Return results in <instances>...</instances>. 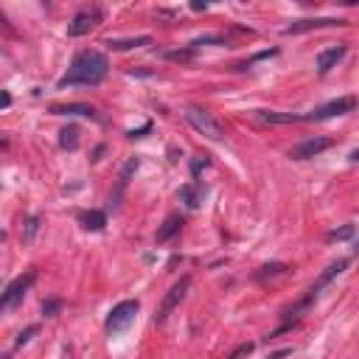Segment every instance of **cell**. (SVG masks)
<instances>
[{
  "label": "cell",
  "instance_id": "6da1fadb",
  "mask_svg": "<svg viewBox=\"0 0 359 359\" xmlns=\"http://www.w3.org/2000/svg\"><path fill=\"white\" fill-rule=\"evenodd\" d=\"M107 73H110L107 57L101 51H90L87 48V51H79L73 57L68 73L59 79L57 87L59 90H65V87H96V85H101L107 79Z\"/></svg>",
  "mask_w": 359,
  "mask_h": 359
},
{
  "label": "cell",
  "instance_id": "7a4b0ae2",
  "mask_svg": "<svg viewBox=\"0 0 359 359\" xmlns=\"http://www.w3.org/2000/svg\"><path fill=\"white\" fill-rule=\"evenodd\" d=\"M138 312H140V303H138V300H121V303H115V306L110 309L107 320H104L107 334H110V337L124 334V331H126V328L135 323Z\"/></svg>",
  "mask_w": 359,
  "mask_h": 359
},
{
  "label": "cell",
  "instance_id": "3957f363",
  "mask_svg": "<svg viewBox=\"0 0 359 359\" xmlns=\"http://www.w3.org/2000/svg\"><path fill=\"white\" fill-rule=\"evenodd\" d=\"M345 267H348V258H337L334 264H328V267H325V272H323V275L314 281V286L309 289V295H306V298H303V300H300L295 309H289L286 314H300L303 309H309V306H312V303L320 298V292H323V289H325V286H328L334 278H339V275L345 272Z\"/></svg>",
  "mask_w": 359,
  "mask_h": 359
},
{
  "label": "cell",
  "instance_id": "277c9868",
  "mask_svg": "<svg viewBox=\"0 0 359 359\" xmlns=\"http://www.w3.org/2000/svg\"><path fill=\"white\" fill-rule=\"evenodd\" d=\"M186 121H189L200 135H205V138H211V140H225V126H222L208 110L189 107V110H186Z\"/></svg>",
  "mask_w": 359,
  "mask_h": 359
},
{
  "label": "cell",
  "instance_id": "5b68a950",
  "mask_svg": "<svg viewBox=\"0 0 359 359\" xmlns=\"http://www.w3.org/2000/svg\"><path fill=\"white\" fill-rule=\"evenodd\" d=\"M104 23V9L101 6H87L82 12L73 15V20L68 23V37H85L93 29H98Z\"/></svg>",
  "mask_w": 359,
  "mask_h": 359
},
{
  "label": "cell",
  "instance_id": "8992f818",
  "mask_svg": "<svg viewBox=\"0 0 359 359\" xmlns=\"http://www.w3.org/2000/svg\"><path fill=\"white\" fill-rule=\"evenodd\" d=\"M189 289H191V278L183 275V278H180V281L166 292V298H163V303H160V309H157V314H154V323H166L168 314H171L180 303H183V298L189 295Z\"/></svg>",
  "mask_w": 359,
  "mask_h": 359
},
{
  "label": "cell",
  "instance_id": "52a82bcc",
  "mask_svg": "<svg viewBox=\"0 0 359 359\" xmlns=\"http://www.w3.org/2000/svg\"><path fill=\"white\" fill-rule=\"evenodd\" d=\"M34 278H37V272L31 270V272H26V275H20V278H15L9 286H6V292H3V298H0V312H12L26 295H29V289L34 286Z\"/></svg>",
  "mask_w": 359,
  "mask_h": 359
},
{
  "label": "cell",
  "instance_id": "ba28073f",
  "mask_svg": "<svg viewBox=\"0 0 359 359\" xmlns=\"http://www.w3.org/2000/svg\"><path fill=\"white\" fill-rule=\"evenodd\" d=\"M356 110V98L353 96H339L317 110H312L309 115H303V121H328V118H337V115H348Z\"/></svg>",
  "mask_w": 359,
  "mask_h": 359
},
{
  "label": "cell",
  "instance_id": "9c48e42d",
  "mask_svg": "<svg viewBox=\"0 0 359 359\" xmlns=\"http://www.w3.org/2000/svg\"><path fill=\"white\" fill-rule=\"evenodd\" d=\"M331 146H334V138L314 135V138H306V140H300L298 146H292V149H289V157H292V160H312V157L323 154V152L331 149Z\"/></svg>",
  "mask_w": 359,
  "mask_h": 359
},
{
  "label": "cell",
  "instance_id": "30bf717a",
  "mask_svg": "<svg viewBox=\"0 0 359 359\" xmlns=\"http://www.w3.org/2000/svg\"><path fill=\"white\" fill-rule=\"evenodd\" d=\"M334 26H348L345 20L339 17H306V20H292L284 34L292 37V34H306V31H317V29H334Z\"/></svg>",
  "mask_w": 359,
  "mask_h": 359
},
{
  "label": "cell",
  "instance_id": "8fae6325",
  "mask_svg": "<svg viewBox=\"0 0 359 359\" xmlns=\"http://www.w3.org/2000/svg\"><path fill=\"white\" fill-rule=\"evenodd\" d=\"M345 54H348V48H345L342 43L328 45L325 51H320V54H317V62H314V65H317V73H320V76H325L331 68H337V65L345 59Z\"/></svg>",
  "mask_w": 359,
  "mask_h": 359
},
{
  "label": "cell",
  "instance_id": "7c38bea8",
  "mask_svg": "<svg viewBox=\"0 0 359 359\" xmlns=\"http://www.w3.org/2000/svg\"><path fill=\"white\" fill-rule=\"evenodd\" d=\"M205 197H208V189L200 183V180H191V183H186L183 189H180V200L186 203L189 211H197L205 203Z\"/></svg>",
  "mask_w": 359,
  "mask_h": 359
},
{
  "label": "cell",
  "instance_id": "4fadbf2b",
  "mask_svg": "<svg viewBox=\"0 0 359 359\" xmlns=\"http://www.w3.org/2000/svg\"><path fill=\"white\" fill-rule=\"evenodd\" d=\"M51 112L54 115H82V118H90V121H101V115L90 104H54Z\"/></svg>",
  "mask_w": 359,
  "mask_h": 359
},
{
  "label": "cell",
  "instance_id": "5bb4252c",
  "mask_svg": "<svg viewBox=\"0 0 359 359\" xmlns=\"http://www.w3.org/2000/svg\"><path fill=\"white\" fill-rule=\"evenodd\" d=\"M256 118H258L261 124H270V126H275V124H298V121H303V115H295V112H278V110H256Z\"/></svg>",
  "mask_w": 359,
  "mask_h": 359
},
{
  "label": "cell",
  "instance_id": "9a60e30c",
  "mask_svg": "<svg viewBox=\"0 0 359 359\" xmlns=\"http://www.w3.org/2000/svg\"><path fill=\"white\" fill-rule=\"evenodd\" d=\"M183 225H186L183 217H180V214H171V217L157 228V242H160V244H163V242H171L180 230H183Z\"/></svg>",
  "mask_w": 359,
  "mask_h": 359
},
{
  "label": "cell",
  "instance_id": "2e32d148",
  "mask_svg": "<svg viewBox=\"0 0 359 359\" xmlns=\"http://www.w3.org/2000/svg\"><path fill=\"white\" fill-rule=\"evenodd\" d=\"M76 219H79L82 228L90 230V233H101L104 225H107V214H104V211H82Z\"/></svg>",
  "mask_w": 359,
  "mask_h": 359
},
{
  "label": "cell",
  "instance_id": "e0dca14e",
  "mask_svg": "<svg viewBox=\"0 0 359 359\" xmlns=\"http://www.w3.org/2000/svg\"><path fill=\"white\" fill-rule=\"evenodd\" d=\"M107 48H112V51H132V48H146V45H152V37H129V40H107L104 43Z\"/></svg>",
  "mask_w": 359,
  "mask_h": 359
},
{
  "label": "cell",
  "instance_id": "ac0fdd59",
  "mask_svg": "<svg viewBox=\"0 0 359 359\" xmlns=\"http://www.w3.org/2000/svg\"><path fill=\"white\" fill-rule=\"evenodd\" d=\"M79 135H82V129H79L76 124H68V126L59 132V149L76 152V149H79Z\"/></svg>",
  "mask_w": 359,
  "mask_h": 359
},
{
  "label": "cell",
  "instance_id": "d6986e66",
  "mask_svg": "<svg viewBox=\"0 0 359 359\" xmlns=\"http://www.w3.org/2000/svg\"><path fill=\"white\" fill-rule=\"evenodd\" d=\"M289 272V264H281V261H272V264H264L258 272H256V281H272L278 275H286Z\"/></svg>",
  "mask_w": 359,
  "mask_h": 359
},
{
  "label": "cell",
  "instance_id": "ffe728a7",
  "mask_svg": "<svg viewBox=\"0 0 359 359\" xmlns=\"http://www.w3.org/2000/svg\"><path fill=\"white\" fill-rule=\"evenodd\" d=\"M163 59L168 62H180V65H186L194 59V48H180V51H163Z\"/></svg>",
  "mask_w": 359,
  "mask_h": 359
},
{
  "label": "cell",
  "instance_id": "44dd1931",
  "mask_svg": "<svg viewBox=\"0 0 359 359\" xmlns=\"http://www.w3.org/2000/svg\"><path fill=\"white\" fill-rule=\"evenodd\" d=\"M203 45H225V37H219V34H203V37H194L189 48L197 51V48H203Z\"/></svg>",
  "mask_w": 359,
  "mask_h": 359
},
{
  "label": "cell",
  "instance_id": "7402d4cb",
  "mask_svg": "<svg viewBox=\"0 0 359 359\" xmlns=\"http://www.w3.org/2000/svg\"><path fill=\"white\" fill-rule=\"evenodd\" d=\"M37 230H40V217H29L23 225V242H31L37 236Z\"/></svg>",
  "mask_w": 359,
  "mask_h": 359
},
{
  "label": "cell",
  "instance_id": "603a6c76",
  "mask_svg": "<svg viewBox=\"0 0 359 359\" xmlns=\"http://www.w3.org/2000/svg\"><path fill=\"white\" fill-rule=\"evenodd\" d=\"M351 236H353V225H342V228H337V230L328 233V242H345Z\"/></svg>",
  "mask_w": 359,
  "mask_h": 359
},
{
  "label": "cell",
  "instance_id": "cb8c5ba5",
  "mask_svg": "<svg viewBox=\"0 0 359 359\" xmlns=\"http://www.w3.org/2000/svg\"><path fill=\"white\" fill-rule=\"evenodd\" d=\"M34 334H37V325H29L26 331H20V334H17V339H15V348H23Z\"/></svg>",
  "mask_w": 359,
  "mask_h": 359
},
{
  "label": "cell",
  "instance_id": "d4e9b609",
  "mask_svg": "<svg viewBox=\"0 0 359 359\" xmlns=\"http://www.w3.org/2000/svg\"><path fill=\"white\" fill-rule=\"evenodd\" d=\"M253 353V342H244V345H239L233 353H230V359H244V356H250Z\"/></svg>",
  "mask_w": 359,
  "mask_h": 359
},
{
  "label": "cell",
  "instance_id": "484cf974",
  "mask_svg": "<svg viewBox=\"0 0 359 359\" xmlns=\"http://www.w3.org/2000/svg\"><path fill=\"white\" fill-rule=\"evenodd\" d=\"M208 166H211V160H208V157H197V160L191 163V174H194V177H200V171H203V168H208Z\"/></svg>",
  "mask_w": 359,
  "mask_h": 359
},
{
  "label": "cell",
  "instance_id": "4316f807",
  "mask_svg": "<svg viewBox=\"0 0 359 359\" xmlns=\"http://www.w3.org/2000/svg\"><path fill=\"white\" fill-rule=\"evenodd\" d=\"M59 306H62L59 300H45V303H43V314H45V317H54V314L59 312Z\"/></svg>",
  "mask_w": 359,
  "mask_h": 359
},
{
  "label": "cell",
  "instance_id": "83f0119b",
  "mask_svg": "<svg viewBox=\"0 0 359 359\" xmlns=\"http://www.w3.org/2000/svg\"><path fill=\"white\" fill-rule=\"evenodd\" d=\"M149 129H152V124H143V126H140V129H129V132H126V135H129V138H143V135H146V132H149Z\"/></svg>",
  "mask_w": 359,
  "mask_h": 359
},
{
  "label": "cell",
  "instance_id": "f1b7e54d",
  "mask_svg": "<svg viewBox=\"0 0 359 359\" xmlns=\"http://www.w3.org/2000/svg\"><path fill=\"white\" fill-rule=\"evenodd\" d=\"M132 76H152V71H143V68H135V71H129Z\"/></svg>",
  "mask_w": 359,
  "mask_h": 359
},
{
  "label": "cell",
  "instance_id": "f546056e",
  "mask_svg": "<svg viewBox=\"0 0 359 359\" xmlns=\"http://www.w3.org/2000/svg\"><path fill=\"white\" fill-rule=\"evenodd\" d=\"M191 9H194V12H205V9H208V3H191Z\"/></svg>",
  "mask_w": 359,
  "mask_h": 359
},
{
  "label": "cell",
  "instance_id": "4dcf8cb0",
  "mask_svg": "<svg viewBox=\"0 0 359 359\" xmlns=\"http://www.w3.org/2000/svg\"><path fill=\"white\" fill-rule=\"evenodd\" d=\"M12 107V96L9 93H3V110H9Z\"/></svg>",
  "mask_w": 359,
  "mask_h": 359
},
{
  "label": "cell",
  "instance_id": "1f68e13d",
  "mask_svg": "<svg viewBox=\"0 0 359 359\" xmlns=\"http://www.w3.org/2000/svg\"><path fill=\"white\" fill-rule=\"evenodd\" d=\"M348 160H351V163H359V149H353V152L348 154Z\"/></svg>",
  "mask_w": 359,
  "mask_h": 359
},
{
  "label": "cell",
  "instance_id": "d6a6232c",
  "mask_svg": "<svg viewBox=\"0 0 359 359\" xmlns=\"http://www.w3.org/2000/svg\"><path fill=\"white\" fill-rule=\"evenodd\" d=\"M353 253H359V239H356V242H353Z\"/></svg>",
  "mask_w": 359,
  "mask_h": 359
}]
</instances>
